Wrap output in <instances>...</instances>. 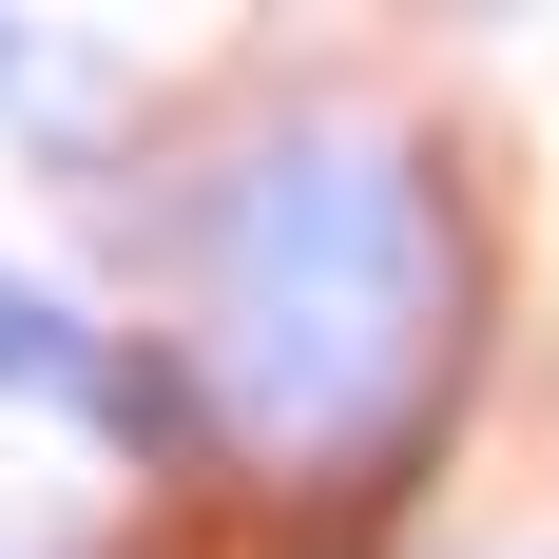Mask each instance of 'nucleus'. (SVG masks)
<instances>
[{
	"instance_id": "obj_4",
	"label": "nucleus",
	"mask_w": 559,
	"mask_h": 559,
	"mask_svg": "<svg viewBox=\"0 0 559 559\" xmlns=\"http://www.w3.org/2000/svg\"><path fill=\"white\" fill-rule=\"evenodd\" d=\"M0 559H39V540H0Z\"/></svg>"
},
{
	"instance_id": "obj_3",
	"label": "nucleus",
	"mask_w": 559,
	"mask_h": 559,
	"mask_svg": "<svg viewBox=\"0 0 559 559\" xmlns=\"http://www.w3.org/2000/svg\"><path fill=\"white\" fill-rule=\"evenodd\" d=\"M0 78H20V20H0Z\"/></svg>"
},
{
	"instance_id": "obj_2",
	"label": "nucleus",
	"mask_w": 559,
	"mask_h": 559,
	"mask_svg": "<svg viewBox=\"0 0 559 559\" xmlns=\"http://www.w3.org/2000/svg\"><path fill=\"white\" fill-rule=\"evenodd\" d=\"M97 367H116V329H97L58 271L0 251V405H78V425H97Z\"/></svg>"
},
{
	"instance_id": "obj_1",
	"label": "nucleus",
	"mask_w": 559,
	"mask_h": 559,
	"mask_svg": "<svg viewBox=\"0 0 559 559\" xmlns=\"http://www.w3.org/2000/svg\"><path fill=\"white\" fill-rule=\"evenodd\" d=\"M483 289H463L444 174L367 116H289L193 193V386L271 463H405L444 405Z\"/></svg>"
}]
</instances>
